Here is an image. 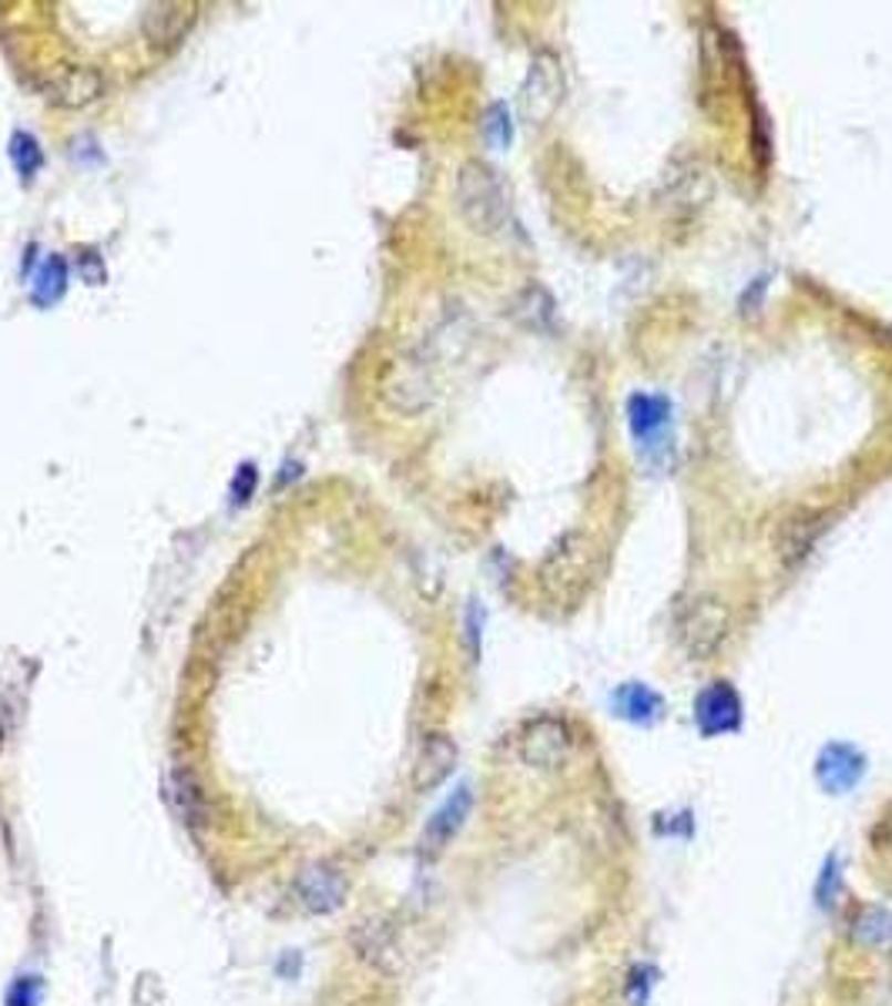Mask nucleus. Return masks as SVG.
<instances>
[{
    "instance_id": "19",
    "label": "nucleus",
    "mask_w": 892,
    "mask_h": 1006,
    "mask_svg": "<svg viewBox=\"0 0 892 1006\" xmlns=\"http://www.w3.org/2000/svg\"><path fill=\"white\" fill-rule=\"evenodd\" d=\"M484 132L494 145H507L510 142V118H507V107L504 104H494L487 111V122H484Z\"/></svg>"
},
{
    "instance_id": "25",
    "label": "nucleus",
    "mask_w": 892,
    "mask_h": 1006,
    "mask_svg": "<svg viewBox=\"0 0 892 1006\" xmlns=\"http://www.w3.org/2000/svg\"><path fill=\"white\" fill-rule=\"evenodd\" d=\"M889 963H892V960H889Z\"/></svg>"
},
{
    "instance_id": "14",
    "label": "nucleus",
    "mask_w": 892,
    "mask_h": 1006,
    "mask_svg": "<svg viewBox=\"0 0 892 1006\" xmlns=\"http://www.w3.org/2000/svg\"><path fill=\"white\" fill-rule=\"evenodd\" d=\"M168 799H172L175 812L181 816V822H188V826L201 822L205 799H201V789H198V781L188 768H175L168 775Z\"/></svg>"
},
{
    "instance_id": "16",
    "label": "nucleus",
    "mask_w": 892,
    "mask_h": 1006,
    "mask_svg": "<svg viewBox=\"0 0 892 1006\" xmlns=\"http://www.w3.org/2000/svg\"><path fill=\"white\" fill-rule=\"evenodd\" d=\"M68 289V262L61 256L44 259V266L34 276V302L38 305H54Z\"/></svg>"
},
{
    "instance_id": "13",
    "label": "nucleus",
    "mask_w": 892,
    "mask_h": 1006,
    "mask_svg": "<svg viewBox=\"0 0 892 1006\" xmlns=\"http://www.w3.org/2000/svg\"><path fill=\"white\" fill-rule=\"evenodd\" d=\"M510 315H514V322H520V325H527L533 332H547L553 325L557 312H553V299H550V292L543 286H527V289H520L514 295Z\"/></svg>"
},
{
    "instance_id": "8",
    "label": "nucleus",
    "mask_w": 892,
    "mask_h": 1006,
    "mask_svg": "<svg viewBox=\"0 0 892 1006\" xmlns=\"http://www.w3.org/2000/svg\"><path fill=\"white\" fill-rule=\"evenodd\" d=\"M865 771V758L846 745V741H836L829 745L822 755H819V765H816V775H819V786L829 792V796H846L859 786V778Z\"/></svg>"
},
{
    "instance_id": "4",
    "label": "nucleus",
    "mask_w": 892,
    "mask_h": 1006,
    "mask_svg": "<svg viewBox=\"0 0 892 1006\" xmlns=\"http://www.w3.org/2000/svg\"><path fill=\"white\" fill-rule=\"evenodd\" d=\"M295 900L305 913L329 916V913H336L346 900V879L336 865H329V862L305 865L295 879Z\"/></svg>"
},
{
    "instance_id": "3",
    "label": "nucleus",
    "mask_w": 892,
    "mask_h": 1006,
    "mask_svg": "<svg viewBox=\"0 0 892 1006\" xmlns=\"http://www.w3.org/2000/svg\"><path fill=\"white\" fill-rule=\"evenodd\" d=\"M571 751H574V735L561 718H553V715L533 718L520 732V758H523V765H530L537 771L564 768Z\"/></svg>"
},
{
    "instance_id": "12",
    "label": "nucleus",
    "mask_w": 892,
    "mask_h": 1006,
    "mask_svg": "<svg viewBox=\"0 0 892 1006\" xmlns=\"http://www.w3.org/2000/svg\"><path fill=\"white\" fill-rule=\"evenodd\" d=\"M51 97L64 107H84L101 94V77L91 68H68L51 81Z\"/></svg>"
},
{
    "instance_id": "11",
    "label": "nucleus",
    "mask_w": 892,
    "mask_h": 1006,
    "mask_svg": "<svg viewBox=\"0 0 892 1006\" xmlns=\"http://www.w3.org/2000/svg\"><path fill=\"white\" fill-rule=\"evenodd\" d=\"M631 429L641 439V446H657L667 429V403L661 396H634L627 406Z\"/></svg>"
},
{
    "instance_id": "2",
    "label": "nucleus",
    "mask_w": 892,
    "mask_h": 1006,
    "mask_svg": "<svg viewBox=\"0 0 892 1006\" xmlns=\"http://www.w3.org/2000/svg\"><path fill=\"white\" fill-rule=\"evenodd\" d=\"M564 94H568V77H564V64L553 51H537L530 68H527V77H523V87H520V111L523 118L533 122V125H543L557 115V107L564 104Z\"/></svg>"
},
{
    "instance_id": "15",
    "label": "nucleus",
    "mask_w": 892,
    "mask_h": 1006,
    "mask_svg": "<svg viewBox=\"0 0 892 1006\" xmlns=\"http://www.w3.org/2000/svg\"><path fill=\"white\" fill-rule=\"evenodd\" d=\"M614 712L621 718H627V722L647 725V722H654L661 715V698H657V692L631 682V685H624V688L614 692Z\"/></svg>"
},
{
    "instance_id": "23",
    "label": "nucleus",
    "mask_w": 892,
    "mask_h": 1006,
    "mask_svg": "<svg viewBox=\"0 0 892 1006\" xmlns=\"http://www.w3.org/2000/svg\"><path fill=\"white\" fill-rule=\"evenodd\" d=\"M77 269H81V276L87 279V286H101V282H104V266H101V259H97V256H91V252H87V256L81 259V266H77Z\"/></svg>"
},
{
    "instance_id": "9",
    "label": "nucleus",
    "mask_w": 892,
    "mask_h": 1006,
    "mask_svg": "<svg viewBox=\"0 0 892 1006\" xmlns=\"http://www.w3.org/2000/svg\"><path fill=\"white\" fill-rule=\"evenodd\" d=\"M470 809H474V792H470V786H460L450 799H446V802L433 812V819L426 822V829H423V849H426V852L446 849V842H450V839L464 829Z\"/></svg>"
},
{
    "instance_id": "24",
    "label": "nucleus",
    "mask_w": 892,
    "mask_h": 1006,
    "mask_svg": "<svg viewBox=\"0 0 892 1006\" xmlns=\"http://www.w3.org/2000/svg\"><path fill=\"white\" fill-rule=\"evenodd\" d=\"M879 829H889V839L882 842V849H889V852H892V819H885V822H882Z\"/></svg>"
},
{
    "instance_id": "18",
    "label": "nucleus",
    "mask_w": 892,
    "mask_h": 1006,
    "mask_svg": "<svg viewBox=\"0 0 892 1006\" xmlns=\"http://www.w3.org/2000/svg\"><path fill=\"white\" fill-rule=\"evenodd\" d=\"M11 162H14L21 182H34V175H38L41 165H44V152H41L38 138L28 135V132H18V135L11 138Z\"/></svg>"
},
{
    "instance_id": "22",
    "label": "nucleus",
    "mask_w": 892,
    "mask_h": 1006,
    "mask_svg": "<svg viewBox=\"0 0 892 1006\" xmlns=\"http://www.w3.org/2000/svg\"><path fill=\"white\" fill-rule=\"evenodd\" d=\"M256 484H259V470L252 464H242L232 480V504H246L256 494Z\"/></svg>"
},
{
    "instance_id": "7",
    "label": "nucleus",
    "mask_w": 892,
    "mask_h": 1006,
    "mask_svg": "<svg viewBox=\"0 0 892 1006\" xmlns=\"http://www.w3.org/2000/svg\"><path fill=\"white\" fill-rule=\"evenodd\" d=\"M695 718H698L702 735H708V738L735 732L738 722H741V698H738V692L728 682L708 685L698 695V702H695Z\"/></svg>"
},
{
    "instance_id": "1",
    "label": "nucleus",
    "mask_w": 892,
    "mask_h": 1006,
    "mask_svg": "<svg viewBox=\"0 0 892 1006\" xmlns=\"http://www.w3.org/2000/svg\"><path fill=\"white\" fill-rule=\"evenodd\" d=\"M454 201H457L460 218L484 239H494L510 226L507 185H504L500 172L480 158H470L460 165L457 185H454Z\"/></svg>"
},
{
    "instance_id": "20",
    "label": "nucleus",
    "mask_w": 892,
    "mask_h": 1006,
    "mask_svg": "<svg viewBox=\"0 0 892 1006\" xmlns=\"http://www.w3.org/2000/svg\"><path fill=\"white\" fill-rule=\"evenodd\" d=\"M816 896H819V906H822V910H829V906L839 900V872H836V859L826 862L822 879H819V885H816Z\"/></svg>"
},
{
    "instance_id": "17",
    "label": "nucleus",
    "mask_w": 892,
    "mask_h": 1006,
    "mask_svg": "<svg viewBox=\"0 0 892 1006\" xmlns=\"http://www.w3.org/2000/svg\"><path fill=\"white\" fill-rule=\"evenodd\" d=\"M852 933L859 943H869V946H882L892 940V910H882V906H865L855 923H852Z\"/></svg>"
},
{
    "instance_id": "21",
    "label": "nucleus",
    "mask_w": 892,
    "mask_h": 1006,
    "mask_svg": "<svg viewBox=\"0 0 892 1006\" xmlns=\"http://www.w3.org/2000/svg\"><path fill=\"white\" fill-rule=\"evenodd\" d=\"M41 1003V983L38 976H21L8 996V1006H38Z\"/></svg>"
},
{
    "instance_id": "6",
    "label": "nucleus",
    "mask_w": 892,
    "mask_h": 1006,
    "mask_svg": "<svg viewBox=\"0 0 892 1006\" xmlns=\"http://www.w3.org/2000/svg\"><path fill=\"white\" fill-rule=\"evenodd\" d=\"M457 758H460V751H457V741L450 735H439V732L426 735L423 745H419V751H416V761H413V786H416V792L439 789L443 781L454 775Z\"/></svg>"
},
{
    "instance_id": "10",
    "label": "nucleus",
    "mask_w": 892,
    "mask_h": 1006,
    "mask_svg": "<svg viewBox=\"0 0 892 1006\" xmlns=\"http://www.w3.org/2000/svg\"><path fill=\"white\" fill-rule=\"evenodd\" d=\"M195 4H152L145 14V38L162 48L178 44L195 24Z\"/></svg>"
},
{
    "instance_id": "5",
    "label": "nucleus",
    "mask_w": 892,
    "mask_h": 1006,
    "mask_svg": "<svg viewBox=\"0 0 892 1006\" xmlns=\"http://www.w3.org/2000/svg\"><path fill=\"white\" fill-rule=\"evenodd\" d=\"M728 634V611L715 598L695 601L682 618V641L695 657H708Z\"/></svg>"
}]
</instances>
